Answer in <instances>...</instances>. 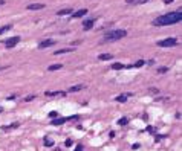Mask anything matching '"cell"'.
I'll return each instance as SVG.
<instances>
[{"mask_svg": "<svg viewBox=\"0 0 182 151\" xmlns=\"http://www.w3.org/2000/svg\"><path fill=\"white\" fill-rule=\"evenodd\" d=\"M6 69H8V66H3V67H0V72H2V70H6Z\"/></svg>", "mask_w": 182, "mask_h": 151, "instance_id": "83f0119b", "label": "cell"}, {"mask_svg": "<svg viewBox=\"0 0 182 151\" xmlns=\"http://www.w3.org/2000/svg\"><path fill=\"white\" fill-rule=\"evenodd\" d=\"M75 151H84V150H83V147L80 145V147H77V148H75Z\"/></svg>", "mask_w": 182, "mask_h": 151, "instance_id": "4316f807", "label": "cell"}, {"mask_svg": "<svg viewBox=\"0 0 182 151\" xmlns=\"http://www.w3.org/2000/svg\"><path fill=\"white\" fill-rule=\"evenodd\" d=\"M43 8H45L43 3H31V5H28L29 11H37V9H43Z\"/></svg>", "mask_w": 182, "mask_h": 151, "instance_id": "52a82bcc", "label": "cell"}, {"mask_svg": "<svg viewBox=\"0 0 182 151\" xmlns=\"http://www.w3.org/2000/svg\"><path fill=\"white\" fill-rule=\"evenodd\" d=\"M34 98H35V96H34V95H31V96H26V98H25V101H26V102H29V101H32Z\"/></svg>", "mask_w": 182, "mask_h": 151, "instance_id": "603a6c76", "label": "cell"}, {"mask_svg": "<svg viewBox=\"0 0 182 151\" xmlns=\"http://www.w3.org/2000/svg\"><path fill=\"white\" fill-rule=\"evenodd\" d=\"M17 43H20V37H18V35H15V37H11V38H8V40H5V46H6L8 49L14 47V46L17 44Z\"/></svg>", "mask_w": 182, "mask_h": 151, "instance_id": "277c9868", "label": "cell"}, {"mask_svg": "<svg viewBox=\"0 0 182 151\" xmlns=\"http://www.w3.org/2000/svg\"><path fill=\"white\" fill-rule=\"evenodd\" d=\"M84 89V86L83 84H77V86H72V87H69V93H75V92H80V90H83Z\"/></svg>", "mask_w": 182, "mask_h": 151, "instance_id": "ba28073f", "label": "cell"}, {"mask_svg": "<svg viewBox=\"0 0 182 151\" xmlns=\"http://www.w3.org/2000/svg\"><path fill=\"white\" fill-rule=\"evenodd\" d=\"M55 44V40H45V41H41L38 47L40 49H45V47H49V46H54Z\"/></svg>", "mask_w": 182, "mask_h": 151, "instance_id": "8992f818", "label": "cell"}, {"mask_svg": "<svg viewBox=\"0 0 182 151\" xmlns=\"http://www.w3.org/2000/svg\"><path fill=\"white\" fill-rule=\"evenodd\" d=\"M167 70H168V67H167V66H164V67H159V69H158V72H159V73H165Z\"/></svg>", "mask_w": 182, "mask_h": 151, "instance_id": "7402d4cb", "label": "cell"}, {"mask_svg": "<svg viewBox=\"0 0 182 151\" xmlns=\"http://www.w3.org/2000/svg\"><path fill=\"white\" fill-rule=\"evenodd\" d=\"M172 2H173V0H164V3H167V5H170Z\"/></svg>", "mask_w": 182, "mask_h": 151, "instance_id": "f1b7e54d", "label": "cell"}, {"mask_svg": "<svg viewBox=\"0 0 182 151\" xmlns=\"http://www.w3.org/2000/svg\"><path fill=\"white\" fill-rule=\"evenodd\" d=\"M87 12H89L87 9H78L77 12H73L72 14V18H81V17H84Z\"/></svg>", "mask_w": 182, "mask_h": 151, "instance_id": "5b68a950", "label": "cell"}, {"mask_svg": "<svg viewBox=\"0 0 182 151\" xmlns=\"http://www.w3.org/2000/svg\"><path fill=\"white\" fill-rule=\"evenodd\" d=\"M147 2H150V0H138V3H141V5H142V3H147Z\"/></svg>", "mask_w": 182, "mask_h": 151, "instance_id": "484cf974", "label": "cell"}, {"mask_svg": "<svg viewBox=\"0 0 182 151\" xmlns=\"http://www.w3.org/2000/svg\"><path fill=\"white\" fill-rule=\"evenodd\" d=\"M71 12H73V11H72V8L61 9V11H58V12H57V15H67V14H71Z\"/></svg>", "mask_w": 182, "mask_h": 151, "instance_id": "9a60e30c", "label": "cell"}, {"mask_svg": "<svg viewBox=\"0 0 182 151\" xmlns=\"http://www.w3.org/2000/svg\"><path fill=\"white\" fill-rule=\"evenodd\" d=\"M95 25V18H90V20H87V21H84V29L87 31V29H90L92 26Z\"/></svg>", "mask_w": 182, "mask_h": 151, "instance_id": "7c38bea8", "label": "cell"}, {"mask_svg": "<svg viewBox=\"0 0 182 151\" xmlns=\"http://www.w3.org/2000/svg\"><path fill=\"white\" fill-rule=\"evenodd\" d=\"M0 5H5V0H0Z\"/></svg>", "mask_w": 182, "mask_h": 151, "instance_id": "4dcf8cb0", "label": "cell"}, {"mask_svg": "<svg viewBox=\"0 0 182 151\" xmlns=\"http://www.w3.org/2000/svg\"><path fill=\"white\" fill-rule=\"evenodd\" d=\"M63 67V64H52V66H49L47 67V70L49 72H54V70H60Z\"/></svg>", "mask_w": 182, "mask_h": 151, "instance_id": "5bb4252c", "label": "cell"}, {"mask_svg": "<svg viewBox=\"0 0 182 151\" xmlns=\"http://www.w3.org/2000/svg\"><path fill=\"white\" fill-rule=\"evenodd\" d=\"M126 2H127V3H133V2H135V0H126Z\"/></svg>", "mask_w": 182, "mask_h": 151, "instance_id": "f546056e", "label": "cell"}, {"mask_svg": "<svg viewBox=\"0 0 182 151\" xmlns=\"http://www.w3.org/2000/svg\"><path fill=\"white\" fill-rule=\"evenodd\" d=\"M45 145H46V147H52V145H54V142H52L49 137H46V139H45Z\"/></svg>", "mask_w": 182, "mask_h": 151, "instance_id": "ffe728a7", "label": "cell"}, {"mask_svg": "<svg viewBox=\"0 0 182 151\" xmlns=\"http://www.w3.org/2000/svg\"><path fill=\"white\" fill-rule=\"evenodd\" d=\"M144 64H146L144 60H139V61H136L135 64H129V66H124V67H127V69H133V67H141V66H144Z\"/></svg>", "mask_w": 182, "mask_h": 151, "instance_id": "9c48e42d", "label": "cell"}, {"mask_svg": "<svg viewBox=\"0 0 182 151\" xmlns=\"http://www.w3.org/2000/svg\"><path fill=\"white\" fill-rule=\"evenodd\" d=\"M75 49H60V51H55L54 55H61V53H69V52H73Z\"/></svg>", "mask_w": 182, "mask_h": 151, "instance_id": "2e32d148", "label": "cell"}, {"mask_svg": "<svg viewBox=\"0 0 182 151\" xmlns=\"http://www.w3.org/2000/svg\"><path fill=\"white\" fill-rule=\"evenodd\" d=\"M17 127H20V122H15V124H12V125H5L2 130H3V131H9V130H14V128H17Z\"/></svg>", "mask_w": 182, "mask_h": 151, "instance_id": "8fae6325", "label": "cell"}, {"mask_svg": "<svg viewBox=\"0 0 182 151\" xmlns=\"http://www.w3.org/2000/svg\"><path fill=\"white\" fill-rule=\"evenodd\" d=\"M182 20V9L173 11V12H168L164 15H159L158 18L153 20V25L155 26H170V25H176Z\"/></svg>", "mask_w": 182, "mask_h": 151, "instance_id": "6da1fadb", "label": "cell"}, {"mask_svg": "<svg viewBox=\"0 0 182 151\" xmlns=\"http://www.w3.org/2000/svg\"><path fill=\"white\" fill-rule=\"evenodd\" d=\"M0 113H2V107H0Z\"/></svg>", "mask_w": 182, "mask_h": 151, "instance_id": "1f68e13d", "label": "cell"}, {"mask_svg": "<svg viewBox=\"0 0 182 151\" xmlns=\"http://www.w3.org/2000/svg\"><path fill=\"white\" fill-rule=\"evenodd\" d=\"M11 27H12V25H5V26H2V27H0V34H3V32L9 31Z\"/></svg>", "mask_w": 182, "mask_h": 151, "instance_id": "d6986e66", "label": "cell"}, {"mask_svg": "<svg viewBox=\"0 0 182 151\" xmlns=\"http://www.w3.org/2000/svg\"><path fill=\"white\" fill-rule=\"evenodd\" d=\"M49 116H51V118H55V116H57V111H51V113H49Z\"/></svg>", "mask_w": 182, "mask_h": 151, "instance_id": "d4e9b609", "label": "cell"}, {"mask_svg": "<svg viewBox=\"0 0 182 151\" xmlns=\"http://www.w3.org/2000/svg\"><path fill=\"white\" fill-rule=\"evenodd\" d=\"M116 101H118V102H126V101H127V95H119V96H116Z\"/></svg>", "mask_w": 182, "mask_h": 151, "instance_id": "ac0fdd59", "label": "cell"}, {"mask_svg": "<svg viewBox=\"0 0 182 151\" xmlns=\"http://www.w3.org/2000/svg\"><path fill=\"white\" fill-rule=\"evenodd\" d=\"M127 35V31L124 29H116V31H110L107 32L104 38H103V43H110V41H116V40H121Z\"/></svg>", "mask_w": 182, "mask_h": 151, "instance_id": "7a4b0ae2", "label": "cell"}, {"mask_svg": "<svg viewBox=\"0 0 182 151\" xmlns=\"http://www.w3.org/2000/svg\"><path fill=\"white\" fill-rule=\"evenodd\" d=\"M46 96H64L66 92H46Z\"/></svg>", "mask_w": 182, "mask_h": 151, "instance_id": "30bf717a", "label": "cell"}, {"mask_svg": "<svg viewBox=\"0 0 182 151\" xmlns=\"http://www.w3.org/2000/svg\"><path fill=\"white\" fill-rule=\"evenodd\" d=\"M118 124L119 125H126L127 124V118H121V119L118 121Z\"/></svg>", "mask_w": 182, "mask_h": 151, "instance_id": "44dd1931", "label": "cell"}, {"mask_svg": "<svg viewBox=\"0 0 182 151\" xmlns=\"http://www.w3.org/2000/svg\"><path fill=\"white\" fill-rule=\"evenodd\" d=\"M112 69L121 70V69H124V64H121V63H113V64H112Z\"/></svg>", "mask_w": 182, "mask_h": 151, "instance_id": "e0dca14e", "label": "cell"}, {"mask_svg": "<svg viewBox=\"0 0 182 151\" xmlns=\"http://www.w3.org/2000/svg\"><path fill=\"white\" fill-rule=\"evenodd\" d=\"M98 58H100L101 61H106V60H112V58H113V55H112V53H101Z\"/></svg>", "mask_w": 182, "mask_h": 151, "instance_id": "4fadbf2b", "label": "cell"}, {"mask_svg": "<svg viewBox=\"0 0 182 151\" xmlns=\"http://www.w3.org/2000/svg\"><path fill=\"white\" fill-rule=\"evenodd\" d=\"M176 44H178V38L176 37H170V38H165V40L158 41L159 47H172V46H176Z\"/></svg>", "mask_w": 182, "mask_h": 151, "instance_id": "3957f363", "label": "cell"}, {"mask_svg": "<svg viewBox=\"0 0 182 151\" xmlns=\"http://www.w3.org/2000/svg\"><path fill=\"white\" fill-rule=\"evenodd\" d=\"M71 145H72V141H71V139H67V141H66V147H71Z\"/></svg>", "mask_w": 182, "mask_h": 151, "instance_id": "cb8c5ba5", "label": "cell"}]
</instances>
